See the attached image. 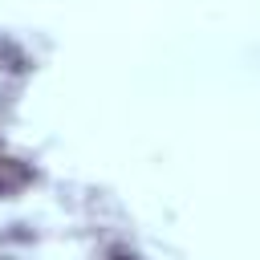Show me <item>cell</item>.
Returning <instances> with one entry per match:
<instances>
[{"label": "cell", "instance_id": "6da1fadb", "mask_svg": "<svg viewBox=\"0 0 260 260\" xmlns=\"http://www.w3.org/2000/svg\"><path fill=\"white\" fill-rule=\"evenodd\" d=\"M28 183H32V171H28L20 158H0V199L20 195Z\"/></svg>", "mask_w": 260, "mask_h": 260}]
</instances>
